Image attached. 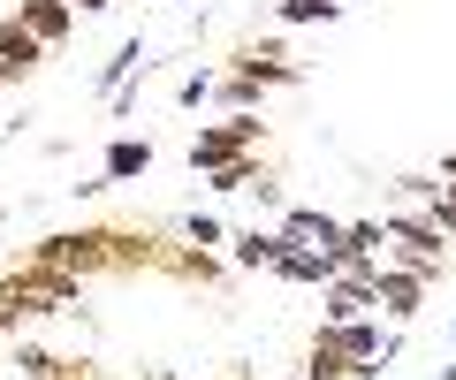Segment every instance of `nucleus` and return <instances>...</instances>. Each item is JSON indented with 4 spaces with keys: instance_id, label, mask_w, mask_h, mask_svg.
Listing matches in <instances>:
<instances>
[{
    "instance_id": "7",
    "label": "nucleus",
    "mask_w": 456,
    "mask_h": 380,
    "mask_svg": "<svg viewBox=\"0 0 456 380\" xmlns=\"http://www.w3.org/2000/svg\"><path fill=\"white\" fill-rule=\"evenodd\" d=\"M38 61H46V46H38V38L8 16V23H0V84H8V77H31Z\"/></svg>"
},
{
    "instance_id": "8",
    "label": "nucleus",
    "mask_w": 456,
    "mask_h": 380,
    "mask_svg": "<svg viewBox=\"0 0 456 380\" xmlns=\"http://www.w3.org/2000/svg\"><path fill=\"white\" fill-rule=\"evenodd\" d=\"M16 365H23V380H99L84 358H53V350H31V343L16 350Z\"/></svg>"
},
{
    "instance_id": "12",
    "label": "nucleus",
    "mask_w": 456,
    "mask_h": 380,
    "mask_svg": "<svg viewBox=\"0 0 456 380\" xmlns=\"http://www.w3.org/2000/svg\"><path fill=\"white\" fill-rule=\"evenodd\" d=\"M281 259V229H244L236 236V266H274Z\"/></svg>"
},
{
    "instance_id": "6",
    "label": "nucleus",
    "mask_w": 456,
    "mask_h": 380,
    "mask_svg": "<svg viewBox=\"0 0 456 380\" xmlns=\"http://www.w3.org/2000/svg\"><path fill=\"white\" fill-rule=\"evenodd\" d=\"M426 297V281L411 266H373V304H388V319H411Z\"/></svg>"
},
{
    "instance_id": "13",
    "label": "nucleus",
    "mask_w": 456,
    "mask_h": 380,
    "mask_svg": "<svg viewBox=\"0 0 456 380\" xmlns=\"http://www.w3.org/2000/svg\"><path fill=\"white\" fill-rule=\"evenodd\" d=\"M274 16L281 23H327V16H335V0H274Z\"/></svg>"
},
{
    "instance_id": "15",
    "label": "nucleus",
    "mask_w": 456,
    "mask_h": 380,
    "mask_svg": "<svg viewBox=\"0 0 456 380\" xmlns=\"http://www.w3.org/2000/svg\"><path fill=\"white\" fill-rule=\"evenodd\" d=\"M69 8H114V0H69Z\"/></svg>"
},
{
    "instance_id": "5",
    "label": "nucleus",
    "mask_w": 456,
    "mask_h": 380,
    "mask_svg": "<svg viewBox=\"0 0 456 380\" xmlns=\"http://www.w3.org/2000/svg\"><path fill=\"white\" fill-rule=\"evenodd\" d=\"M16 23L38 46H61V38L77 31V8H69V0H16Z\"/></svg>"
},
{
    "instance_id": "3",
    "label": "nucleus",
    "mask_w": 456,
    "mask_h": 380,
    "mask_svg": "<svg viewBox=\"0 0 456 380\" xmlns=\"http://www.w3.org/2000/svg\"><path fill=\"white\" fill-rule=\"evenodd\" d=\"M228 77H236V84H259V92H274V84H305V69H297L281 46H236V53H228Z\"/></svg>"
},
{
    "instance_id": "14",
    "label": "nucleus",
    "mask_w": 456,
    "mask_h": 380,
    "mask_svg": "<svg viewBox=\"0 0 456 380\" xmlns=\"http://www.w3.org/2000/svg\"><path fill=\"white\" fill-rule=\"evenodd\" d=\"M441 190H449V198H456V152H449V160H441Z\"/></svg>"
},
{
    "instance_id": "11",
    "label": "nucleus",
    "mask_w": 456,
    "mask_h": 380,
    "mask_svg": "<svg viewBox=\"0 0 456 380\" xmlns=\"http://www.w3.org/2000/svg\"><path fill=\"white\" fill-rule=\"evenodd\" d=\"M206 182L213 190H266V167H259V152H236V160H221Z\"/></svg>"
},
{
    "instance_id": "4",
    "label": "nucleus",
    "mask_w": 456,
    "mask_h": 380,
    "mask_svg": "<svg viewBox=\"0 0 456 380\" xmlns=\"http://www.w3.org/2000/svg\"><path fill=\"white\" fill-rule=\"evenodd\" d=\"M373 373H380V358H350L342 343L312 335V350H305V380H373Z\"/></svg>"
},
{
    "instance_id": "1",
    "label": "nucleus",
    "mask_w": 456,
    "mask_h": 380,
    "mask_svg": "<svg viewBox=\"0 0 456 380\" xmlns=\"http://www.w3.org/2000/svg\"><path fill=\"white\" fill-rule=\"evenodd\" d=\"M0 304L16 319H46V312H77L84 304V281L61 274V266H38V259H16L0 274Z\"/></svg>"
},
{
    "instance_id": "2",
    "label": "nucleus",
    "mask_w": 456,
    "mask_h": 380,
    "mask_svg": "<svg viewBox=\"0 0 456 380\" xmlns=\"http://www.w3.org/2000/svg\"><path fill=\"white\" fill-rule=\"evenodd\" d=\"M236 152H266V122L259 115H228L213 122V130L191 137V175H213L221 160H236Z\"/></svg>"
},
{
    "instance_id": "10",
    "label": "nucleus",
    "mask_w": 456,
    "mask_h": 380,
    "mask_svg": "<svg viewBox=\"0 0 456 380\" xmlns=\"http://www.w3.org/2000/svg\"><path fill=\"white\" fill-rule=\"evenodd\" d=\"M152 167V145L145 137H122V145H107V167H99V182H130Z\"/></svg>"
},
{
    "instance_id": "9",
    "label": "nucleus",
    "mask_w": 456,
    "mask_h": 380,
    "mask_svg": "<svg viewBox=\"0 0 456 380\" xmlns=\"http://www.w3.org/2000/svg\"><path fill=\"white\" fill-rule=\"evenodd\" d=\"M281 236L289 244H320V251H335V236H342V221H327V214H312V206H297V214H281Z\"/></svg>"
}]
</instances>
